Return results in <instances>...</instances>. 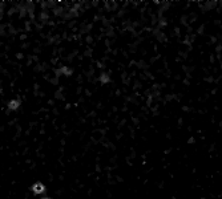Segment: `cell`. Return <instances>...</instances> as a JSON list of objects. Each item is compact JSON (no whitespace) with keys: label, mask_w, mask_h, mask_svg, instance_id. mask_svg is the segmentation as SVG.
Returning <instances> with one entry per match:
<instances>
[{"label":"cell","mask_w":222,"mask_h":199,"mask_svg":"<svg viewBox=\"0 0 222 199\" xmlns=\"http://www.w3.org/2000/svg\"><path fill=\"white\" fill-rule=\"evenodd\" d=\"M32 191H33L35 194H43L44 191H45V186L41 185V183H35V185L32 186Z\"/></svg>","instance_id":"obj_1"},{"label":"cell","mask_w":222,"mask_h":199,"mask_svg":"<svg viewBox=\"0 0 222 199\" xmlns=\"http://www.w3.org/2000/svg\"><path fill=\"white\" fill-rule=\"evenodd\" d=\"M20 103H21V101H20L19 98H14L8 102V107H10L11 110H16L18 107H20Z\"/></svg>","instance_id":"obj_2"},{"label":"cell","mask_w":222,"mask_h":199,"mask_svg":"<svg viewBox=\"0 0 222 199\" xmlns=\"http://www.w3.org/2000/svg\"><path fill=\"white\" fill-rule=\"evenodd\" d=\"M101 82H108L109 81V77H108V74H101Z\"/></svg>","instance_id":"obj_3"},{"label":"cell","mask_w":222,"mask_h":199,"mask_svg":"<svg viewBox=\"0 0 222 199\" xmlns=\"http://www.w3.org/2000/svg\"><path fill=\"white\" fill-rule=\"evenodd\" d=\"M43 199H49V198H43Z\"/></svg>","instance_id":"obj_4"}]
</instances>
